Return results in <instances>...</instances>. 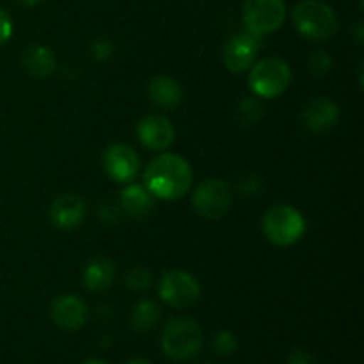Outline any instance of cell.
Instances as JSON below:
<instances>
[{
    "label": "cell",
    "mask_w": 364,
    "mask_h": 364,
    "mask_svg": "<svg viewBox=\"0 0 364 364\" xmlns=\"http://www.w3.org/2000/svg\"><path fill=\"white\" fill-rule=\"evenodd\" d=\"M192 167L183 156L164 153L155 156L144 171V187L153 198L176 201L192 187Z\"/></svg>",
    "instance_id": "1"
},
{
    "label": "cell",
    "mask_w": 364,
    "mask_h": 364,
    "mask_svg": "<svg viewBox=\"0 0 364 364\" xmlns=\"http://www.w3.org/2000/svg\"><path fill=\"white\" fill-rule=\"evenodd\" d=\"M203 331L194 318L174 316L166 323L160 348L173 361H191L203 348Z\"/></svg>",
    "instance_id": "2"
},
{
    "label": "cell",
    "mask_w": 364,
    "mask_h": 364,
    "mask_svg": "<svg viewBox=\"0 0 364 364\" xmlns=\"http://www.w3.org/2000/svg\"><path fill=\"white\" fill-rule=\"evenodd\" d=\"M291 18L295 28L311 41H329L338 32L336 13L322 0H302Z\"/></svg>",
    "instance_id": "3"
},
{
    "label": "cell",
    "mask_w": 364,
    "mask_h": 364,
    "mask_svg": "<svg viewBox=\"0 0 364 364\" xmlns=\"http://www.w3.org/2000/svg\"><path fill=\"white\" fill-rule=\"evenodd\" d=\"M263 233L279 247L297 244L306 231L304 217L297 208L288 205H276L263 215Z\"/></svg>",
    "instance_id": "4"
},
{
    "label": "cell",
    "mask_w": 364,
    "mask_h": 364,
    "mask_svg": "<svg viewBox=\"0 0 364 364\" xmlns=\"http://www.w3.org/2000/svg\"><path fill=\"white\" fill-rule=\"evenodd\" d=\"M291 82V70L279 57H267L255 64L249 75V87L256 96L276 98L283 95Z\"/></svg>",
    "instance_id": "5"
},
{
    "label": "cell",
    "mask_w": 364,
    "mask_h": 364,
    "mask_svg": "<svg viewBox=\"0 0 364 364\" xmlns=\"http://www.w3.org/2000/svg\"><path fill=\"white\" fill-rule=\"evenodd\" d=\"M233 203V191L230 185L219 178L201 181L192 194V205L201 217L217 220L228 213Z\"/></svg>",
    "instance_id": "6"
},
{
    "label": "cell",
    "mask_w": 364,
    "mask_h": 364,
    "mask_svg": "<svg viewBox=\"0 0 364 364\" xmlns=\"http://www.w3.org/2000/svg\"><path fill=\"white\" fill-rule=\"evenodd\" d=\"M287 18L284 0H245L244 25L256 36H265L281 28Z\"/></svg>",
    "instance_id": "7"
},
{
    "label": "cell",
    "mask_w": 364,
    "mask_h": 364,
    "mask_svg": "<svg viewBox=\"0 0 364 364\" xmlns=\"http://www.w3.org/2000/svg\"><path fill=\"white\" fill-rule=\"evenodd\" d=\"M159 294L166 304L176 309H187L199 301L201 287L198 279L183 270H169L160 281Z\"/></svg>",
    "instance_id": "8"
},
{
    "label": "cell",
    "mask_w": 364,
    "mask_h": 364,
    "mask_svg": "<svg viewBox=\"0 0 364 364\" xmlns=\"http://www.w3.org/2000/svg\"><path fill=\"white\" fill-rule=\"evenodd\" d=\"M259 38L262 36L245 31L228 39L223 52V60L231 73H242V71L249 70L255 64L259 46H262Z\"/></svg>",
    "instance_id": "9"
},
{
    "label": "cell",
    "mask_w": 364,
    "mask_h": 364,
    "mask_svg": "<svg viewBox=\"0 0 364 364\" xmlns=\"http://www.w3.org/2000/svg\"><path fill=\"white\" fill-rule=\"evenodd\" d=\"M102 164L110 180L117 183H132L139 173V156L128 144H110L103 151Z\"/></svg>",
    "instance_id": "10"
},
{
    "label": "cell",
    "mask_w": 364,
    "mask_h": 364,
    "mask_svg": "<svg viewBox=\"0 0 364 364\" xmlns=\"http://www.w3.org/2000/svg\"><path fill=\"white\" fill-rule=\"evenodd\" d=\"M139 141L153 151H162L169 148L174 141V127L166 116L149 114L142 117L137 124Z\"/></svg>",
    "instance_id": "11"
},
{
    "label": "cell",
    "mask_w": 364,
    "mask_h": 364,
    "mask_svg": "<svg viewBox=\"0 0 364 364\" xmlns=\"http://www.w3.org/2000/svg\"><path fill=\"white\" fill-rule=\"evenodd\" d=\"M50 316L53 323L64 331H78L87 322L89 309L77 295H60L52 302Z\"/></svg>",
    "instance_id": "12"
},
{
    "label": "cell",
    "mask_w": 364,
    "mask_h": 364,
    "mask_svg": "<svg viewBox=\"0 0 364 364\" xmlns=\"http://www.w3.org/2000/svg\"><path fill=\"white\" fill-rule=\"evenodd\" d=\"M87 206L77 194H63L50 205V223L59 230H73L84 220Z\"/></svg>",
    "instance_id": "13"
},
{
    "label": "cell",
    "mask_w": 364,
    "mask_h": 364,
    "mask_svg": "<svg viewBox=\"0 0 364 364\" xmlns=\"http://www.w3.org/2000/svg\"><path fill=\"white\" fill-rule=\"evenodd\" d=\"M302 121H304L306 128L311 132L322 134V132L331 130L340 121V107L336 102L331 98H315L306 105L304 112H302Z\"/></svg>",
    "instance_id": "14"
},
{
    "label": "cell",
    "mask_w": 364,
    "mask_h": 364,
    "mask_svg": "<svg viewBox=\"0 0 364 364\" xmlns=\"http://www.w3.org/2000/svg\"><path fill=\"white\" fill-rule=\"evenodd\" d=\"M149 100L162 109H174L183 100V87L180 82L167 75H156L148 84Z\"/></svg>",
    "instance_id": "15"
},
{
    "label": "cell",
    "mask_w": 364,
    "mask_h": 364,
    "mask_svg": "<svg viewBox=\"0 0 364 364\" xmlns=\"http://www.w3.org/2000/svg\"><path fill=\"white\" fill-rule=\"evenodd\" d=\"M21 64H23L25 71L39 78L50 77L57 68V60L52 50L41 45L27 46L21 53Z\"/></svg>",
    "instance_id": "16"
},
{
    "label": "cell",
    "mask_w": 364,
    "mask_h": 364,
    "mask_svg": "<svg viewBox=\"0 0 364 364\" xmlns=\"http://www.w3.org/2000/svg\"><path fill=\"white\" fill-rule=\"evenodd\" d=\"M116 265L109 258H95L87 263L84 270V284L91 291H103L114 283Z\"/></svg>",
    "instance_id": "17"
},
{
    "label": "cell",
    "mask_w": 364,
    "mask_h": 364,
    "mask_svg": "<svg viewBox=\"0 0 364 364\" xmlns=\"http://www.w3.org/2000/svg\"><path fill=\"white\" fill-rule=\"evenodd\" d=\"M153 196L141 185L127 183L121 192V208L132 217H146L153 212Z\"/></svg>",
    "instance_id": "18"
},
{
    "label": "cell",
    "mask_w": 364,
    "mask_h": 364,
    "mask_svg": "<svg viewBox=\"0 0 364 364\" xmlns=\"http://www.w3.org/2000/svg\"><path fill=\"white\" fill-rule=\"evenodd\" d=\"M160 320V309L159 306L153 301H139L137 304L134 306V311H132L130 323L132 329L139 334H146L151 329H155V326Z\"/></svg>",
    "instance_id": "19"
},
{
    "label": "cell",
    "mask_w": 364,
    "mask_h": 364,
    "mask_svg": "<svg viewBox=\"0 0 364 364\" xmlns=\"http://www.w3.org/2000/svg\"><path fill=\"white\" fill-rule=\"evenodd\" d=\"M240 121L245 124V127H252V124L258 123L263 116V107L262 103L256 98L249 96V98H244L240 103Z\"/></svg>",
    "instance_id": "20"
},
{
    "label": "cell",
    "mask_w": 364,
    "mask_h": 364,
    "mask_svg": "<svg viewBox=\"0 0 364 364\" xmlns=\"http://www.w3.org/2000/svg\"><path fill=\"white\" fill-rule=\"evenodd\" d=\"M212 347L217 355L226 358V355H231L237 352L238 340L233 333H230V331H219V333L215 334V338H213Z\"/></svg>",
    "instance_id": "21"
},
{
    "label": "cell",
    "mask_w": 364,
    "mask_h": 364,
    "mask_svg": "<svg viewBox=\"0 0 364 364\" xmlns=\"http://www.w3.org/2000/svg\"><path fill=\"white\" fill-rule=\"evenodd\" d=\"M124 283H127V287L132 288V290H146V288L151 284V274L146 269H142V267H134V269L128 270L127 276H124Z\"/></svg>",
    "instance_id": "22"
},
{
    "label": "cell",
    "mask_w": 364,
    "mask_h": 364,
    "mask_svg": "<svg viewBox=\"0 0 364 364\" xmlns=\"http://www.w3.org/2000/svg\"><path fill=\"white\" fill-rule=\"evenodd\" d=\"M309 70L313 71L318 77H323L331 71V66H333V59L329 57V53L326 52H315L311 57L308 59Z\"/></svg>",
    "instance_id": "23"
},
{
    "label": "cell",
    "mask_w": 364,
    "mask_h": 364,
    "mask_svg": "<svg viewBox=\"0 0 364 364\" xmlns=\"http://www.w3.org/2000/svg\"><path fill=\"white\" fill-rule=\"evenodd\" d=\"M287 364H316L315 354H311L309 350H304V348H297V350L290 352L288 355Z\"/></svg>",
    "instance_id": "24"
},
{
    "label": "cell",
    "mask_w": 364,
    "mask_h": 364,
    "mask_svg": "<svg viewBox=\"0 0 364 364\" xmlns=\"http://www.w3.org/2000/svg\"><path fill=\"white\" fill-rule=\"evenodd\" d=\"M11 36H13V20H11L9 14L0 7V45L9 41Z\"/></svg>",
    "instance_id": "25"
},
{
    "label": "cell",
    "mask_w": 364,
    "mask_h": 364,
    "mask_svg": "<svg viewBox=\"0 0 364 364\" xmlns=\"http://www.w3.org/2000/svg\"><path fill=\"white\" fill-rule=\"evenodd\" d=\"M91 50H92V57L98 60H107L110 55H112V45H110L107 39H98V41L92 43Z\"/></svg>",
    "instance_id": "26"
},
{
    "label": "cell",
    "mask_w": 364,
    "mask_h": 364,
    "mask_svg": "<svg viewBox=\"0 0 364 364\" xmlns=\"http://www.w3.org/2000/svg\"><path fill=\"white\" fill-rule=\"evenodd\" d=\"M262 180H259L256 174H247L244 181H240V191L244 192L245 196H255L262 191Z\"/></svg>",
    "instance_id": "27"
},
{
    "label": "cell",
    "mask_w": 364,
    "mask_h": 364,
    "mask_svg": "<svg viewBox=\"0 0 364 364\" xmlns=\"http://www.w3.org/2000/svg\"><path fill=\"white\" fill-rule=\"evenodd\" d=\"M354 38L355 41L359 43V45H363L364 41V32H363V21H358V23L354 25Z\"/></svg>",
    "instance_id": "28"
},
{
    "label": "cell",
    "mask_w": 364,
    "mask_h": 364,
    "mask_svg": "<svg viewBox=\"0 0 364 364\" xmlns=\"http://www.w3.org/2000/svg\"><path fill=\"white\" fill-rule=\"evenodd\" d=\"M124 364H151V363H149L148 359H144V358H132V359H128V361Z\"/></svg>",
    "instance_id": "29"
},
{
    "label": "cell",
    "mask_w": 364,
    "mask_h": 364,
    "mask_svg": "<svg viewBox=\"0 0 364 364\" xmlns=\"http://www.w3.org/2000/svg\"><path fill=\"white\" fill-rule=\"evenodd\" d=\"M18 4H20V6H25V7H32V6H36V4H39L41 2V0H16Z\"/></svg>",
    "instance_id": "30"
},
{
    "label": "cell",
    "mask_w": 364,
    "mask_h": 364,
    "mask_svg": "<svg viewBox=\"0 0 364 364\" xmlns=\"http://www.w3.org/2000/svg\"><path fill=\"white\" fill-rule=\"evenodd\" d=\"M80 364H109V363L103 361V359H85V361H82Z\"/></svg>",
    "instance_id": "31"
}]
</instances>
